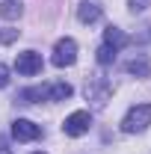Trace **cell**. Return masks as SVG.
<instances>
[{
  "label": "cell",
  "instance_id": "obj_1",
  "mask_svg": "<svg viewBox=\"0 0 151 154\" xmlns=\"http://www.w3.org/2000/svg\"><path fill=\"white\" fill-rule=\"evenodd\" d=\"M148 125H151V104H136L122 119V131L125 134H142Z\"/></svg>",
  "mask_w": 151,
  "mask_h": 154
},
{
  "label": "cell",
  "instance_id": "obj_2",
  "mask_svg": "<svg viewBox=\"0 0 151 154\" xmlns=\"http://www.w3.org/2000/svg\"><path fill=\"white\" fill-rule=\"evenodd\" d=\"M113 95V86H110V80L101 74H95L86 80V101H92V107H104L107 101Z\"/></svg>",
  "mask_w": 151,
  "mask_h": 154
},
{
  "label": "cell",
  "instance_id": "obj_3",
  "mask_svg": "<svg viewBox=\"0 0 151 154\" xmlns=\"http://www.w3.org/2000/svg\"><path fill=\"white\" fill-rule=\"evenodd\" d=\"M51 62L57 65V68H68V65H74L77 62V42L74 38H59L57 45H54V57H51Z\"/></svg>",
  "mask_w": 151,
  "mask_h": 154
},
{
  "label": "cell",
  "instance_id": "obj_4",
  "mask_svg": "<svg viewBox=\"0 0 151 154\" xmlns=\"http://www.w3.org/2000/svg\"><path fill=\"white\" fill-rule=\"evenodd\" d=\"M89 128H92V113L89 110H77L62 122V134L65 136H83Z\"/></svg>",
  "mask_w": 151,
  "mask_h": 154
},
{
  "label": "cell",
  "instance_id": "obj_5",
  "mask_svg": "<svg viewBox=\"0 0 151 154\" xmlns=\"http://www.w3.org/2000/svg\"><path fill=\"white\" fill-rule=\"evenodd\" d=\"M12 136L18 142H33V139L42 136V128H39L36 122H30V119H15L12 122Z\"/></svg>",
  "mask_w": 151,
  "mask_h": 154
},
{
  "label": "cell",
  "instance_id": "obj_6",
  "mask_svg": "<svg viewBox=\"0 0 151 154\" xmlns=\"http://www.w3.org/2000/svg\"><path fill=\"white\" fill-rule=\"evenodd\" d=\"M15 68H18V74H24V77L39 74V71H42V54H36V51H24V54H18Z\"/></svg>",
  "mask_w": 151,
  "mask_h": 154
},
{
  "label": "cell",
  "instance_id": "obj_7",
  "mask_svg": "<svg viewBox=\"0 0 151 154\" xmlns=\"http://www.w3.org/2000/svg\"><path fill=\"white\" fill-rule=\"evenodd\" d=\"M42 95L48 98V101H68V98L74 95V89H71L68 83L57 80V83H48V86H42Z\"/></svg>",
  "mask_w": 151,
  "mask_h": 154
},
{
  "label": "cell",
  "instance_id": "obj_8",
  "mask_svg": "<svg viewBox=\"0 0 151 154\" xmlns=\"http://www.w3.org/2000/svg\"><path fill=\"white\" fill-rule=\"evenodd\" d=\"M77 18L83 21V24H95V21L101 18V6L92 3V0H83V3L77 6Z\"/></svg>",
  "mask_w": 151,
  "mask_h": 154
},
{
  "label": "cell",
  "instance_id": "obj_9",
  "mask_svg": "<svg viewBox=\"0 0 151 154\" xmlns=\"http://www.w3.org/2000/svg\"><path fill=\"white\" fill-rule=\"evenodd\" d=\"M104 45L113 48V51H122V48L128 45V36H125L119 27H107V30H104Z\"/></svg>",
  "mask_w": 151,
  "mask_h": 154
},
{
  "label": "cell",
  "instance_id": "obj_10",
  "mask_svg": "<svg viewBox=\"0 0 151 154\" xmlns=\"http://www.w3.org/2000/svg\"><path fill=\"white\" fill-rule=\"evenodd\" d=\"M21 12H24V3L21 0H3L0 3V18H6V21L21 18Z\"/></svg>",
  "mask_w": 151,
  "mask_h": 154
},
{
  "label": "cell",
  "instance_id": "obj_11",
  "mask_svg": "<svg viewBox=\"0 0 151 154\" xmlns=\"http://www.w3.org/2000/svg\"><path fill=\"white\" fill-rule=\"evenodd\" d=\"M125 68H128V74H136V77H148L151 74V62L145 57H133Z\"/></svg>",
  "mask_w": 151,
  "mask_h": 154
},
{
  "label": "cell",
  "instance_id": "obj_12",
  "mask_svg": "<svg viewBox=\"0 0 151 154\" xmlns=\"http://www.w3.org/2000/svg\"><path fill=\"white\" fill-rule=\"evenodd\" d=\"M116 54H119V51L101 45V48H98V62H101V65H110V62H116Z\"/></svg>",
  "mask_w": 151,
  "mask_h": 154
},
{
  "label": "cell",
  "instance_id": "obj_13",
  "mask_svg": "<svg viewBox=\"0 0 151 154\" xmlns=\"http://www.w3.org/2000/svg\"><path fill=\"white\" fill-rule=\"evenodd\" d=\"M18 36H21V30H12V27L0 30V42H3V45H12V42H15Z\"/></svg>",
  "mask_w": 151,
  "mask_h": 154
},
{
  "label": "cell",
  "instance_id": "obj_14",
  "mask_svg": "<svg viewBox=\"0 0 151 154\" xmlns=\"http://www.w3.org/2000/svg\"><path fill=\"white\" fill-rule=\"evenodd\" d=\"M148 3H151V0H128V6H131L133 15H136V12H145V9H148Z\"/></svg>",
  "mask_w": 151,
  "mask_h": 154
},
{
  "label": "cell",
  "instance_id": "obj_15",
  "mask_svg": "<svg viewBox=\"0 0 151 154\" xmlns=\"http://www.w3.org/2000/svg\"><path fill=\"white\" fill-rule=\"evenodd\" d=\"M3 86H9V68L0 62V89H3Z\"/></svg>",
  "mask_w": 151,
  "mask_h": 154
},
{
  "label": "cell",
  "instance_id": "obj_16",
  "mask_svg": "<svg viewBox=\"0 0 151 154\" xmlns=\"http://www.w3.org/2000/svg\"><path fill=\"white\" fill-rule=\"evenodd\" d=\"M0 154H12V151H9V148H0Z\"/></svg>",
  "mask_w": 151,
  "mask_h": 154
},
{
  "label": "cell",
  "instance_id": "obj_17",
  "mask_svg": "<svg viewBox=\"0 0 151 154\" xmlns=\"http://www.w3.org/2000/svg\"><path fill=\"white\" fill-rule=\"evenodd\" d=\"M36 154H45V151H36Z\"/></svg>",
  "mask_w": 151,
  "mask_h": 154
}]
</instances>
